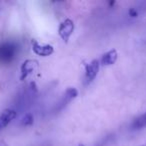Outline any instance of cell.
<instances>
[{"label": "cell", "mask_w": 146, "mask_h": 146, "mask_svg": "<svg viewBox=\"0 0 146 146\" xmlns=\"http://www.w3.org/2000/svg\"><path fill=\"white\" fill-rule=\"evenodd\" d=\"M18 45L12 41H4L0 43V63L10 64L18 54Z\"/></svg>", "instance_id": "cell-1"}, {"label": "cell", "mask_w": 146, "mask_h": 146, "mask_svg": "<svg viewBox=\"0 0 146 146\" xmlns=\"http://www.w3.org/2000/svg\"><path fill=\"white\" fill-rule=\"evenodd\" d=\"M74 32V22L71 19L66 18L60 23L58 28V34L65 43L68 42L71 35Z\"/></svg>", "instance_id": "cell-2"}, {"label": "cell", "mask_w": 146, "mask_h": 146, "mask_svg": "<svg viewBox=\"0 0 146 146\" xmlns=\"http://www.w3.org/2000/svg\"><path fill=\"white\" fill-rule=\"evenodd\" d=\"M39 66V62L35 59H27L21 64L20 67V80H25L31 73H33Z\"/></svg>", "instance_id": "cell-3"}, {"label": "cell", "mask_w": 146, "mask_h": 146, "mask_svg": "<svg viewBox=\"0 0 146 146\" xmlns=\"http://www.w3.org/2000/svg\"><path fill=\"white\" fill-rule=\"evenodd\" d=\"M100 62L97 59H93L91 62L85 64V81L86 83H90L95 79L99 71Z\"/></svg>", "instance_id": "cell-4"}, {"label": "cell", "mask_w": 146, "mask_h": 146, "mask_svg": "<svg viewBox=\"0 0 146 146\" xmlns=\"http://www.w3.org/2000/svg\"><path fill=\"white\" fill-rule=\"evenodd\" d=\"M32 50L38 56L47 57L54 52V48L50 44H40L37 40H32Z\"/></svg>", "instance_id": "cell-5"}, {"label": "cell", "mask_w": 146, "mask_h": 146, "mask_svg": "<svg viewBox=\"0 0 146 146\" xmlns=\"http://www.w3.org/2000/svg\"><path fill=\"white\" fill-rule=\"evenodd\" d=\"M17 112L14 109H5L0 114V130L5 128L16 118Z\"/></svg>", "instance_id": "cell-6"}, {"label": "cell", "mask_w": 146, "mask_h": 146, "mask_svg": "<svg viewBox=\"0 0 146 146\" xmlns=\"http://www.w3.org/2000/svg\"><path fill=\"white\" fill-rule=\"evenodd\" d=\"M118 54L117 51L115 49H111V50L107 51L106 53H104L101 57V64L105 65V66H110V65H113L114 63L117 61Z\"/></svg>", "instance_id": "cell-7"}, {"label": "cell", "mask_w": 146, "mask_h": 146, "mask_svg": "<svg viewBox=\"0 0 146 146\" xmlns=\"http://www.w3.org/2000/svg\"><path fill=\"white\" fill-rule=\"evenodd\" d=\"M78 96V90L74 87H69L66 89L64 93V96H63V99L61 101V104L63 106L66 105L67 103H69L70 101H72L74 98H76Z\"/></svg>", "instance_id": "cell-8"}, {"label": "cell", "mask_w": 146, "mask_h": 146, "mask_svg": "<svg viewBox=\"0 0 146 146\" xmlns=\"http://www.w3.org/2000/svg\"><path fill=\"white\" fill-rule=\"evenodd\" d=\"M143 128H146V112L135 118L131 124L132 130H140Z\"/></svg>", "instance_id": "cell-9"}, {"label": "cell", "mask_w": 146, "mask_h": 146, "mask_svg": "<svg viewBox=\"0 0 146 146\" xmlns=\"http://www.w3.org/2000/svg\"><path fill=\"white\" fill-rule=\"evenodd\" d=\"M34 122L33 116L31 113H26L21 119V125L22 126H31Z\"/></svg>", "instance_id": "cell-10"}, {"label": "cell", "mask_w": 146, "mask_h": 146, "mask_svg": "<svg viewBox=\"0 0 146 146\" xmlns=\"http://www.w3.org/2000/svg\"><path fill=\"white\" fill-rule=\"evenodd\" d=\"M128 14H129V16H131V17H137L138 13H137V11H136V9L130 8L129 10H128Z\"/></svg>", "instance_id": "cell-11"}, {"label": "cell", "mask_w": 146, "mask_h": 146, "mask_svg": "<svg viewBox=\"0 0 146 146\" xmlns=\"http://www.w3.org/2000/svg\"><path fill=\"white\" fill-rule=\"evenodd\" d=\"M79 146H85V145H83V144H79Z\"/></svg>", "instance_id": "cell-12"}, {"label": "cell", "mask_w": 146, "mask_h": 146, "mask_svg": "<svg viewBox=\"0 0 146 146\" xmlns=\"http://www.w3.org/2000/svg\"><path fill=\"white\" fill-rule=\"evenodd\" d=\"M141 146H146V143H144L143 145H141Z\"/></svg>", "instance_id": "cell-13"}]
</instances>
